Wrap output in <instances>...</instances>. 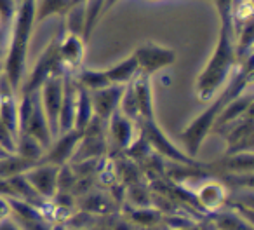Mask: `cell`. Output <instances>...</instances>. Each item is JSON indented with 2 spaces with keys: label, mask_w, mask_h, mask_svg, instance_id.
Here are the masks:
<instances>
[{
  "label": "cell",
  "mask_w": 254,
  "mask_h": 230,
  "mask_svg": "<svg viewBox=\"0 0 254 230\" xmlns=\"http://www.w3.org/2000/svg\"><path fill=\"white\" fill-rule=\"evenodd\" d=\"M82 138V131L78 129H71V131L61 133L53 140L49 147H47L46 153H44L40 162L53 164V166L63 167L70 159H73L75 152L78 149V143Z\"/></svg>",
  "instance_id": "9"
},
{
  "label": "cell",
  "mask_w": 254,
  "mask_h": 230,
  "mask_svg": "<svg viewBox=\"0 0 254 230\" xmlns=\"http://www.w3.org/2000/svg\"><path fill=\"white\" fill-rule=\"evenodd\" d=\"M117 2H120V0H105V11H108V9H112L113 5L117 4Z\"/></svg>",
  "instance_id": "24"
},
{
  "label": "cell",
  "mask_w": 254,
  "mask_h": 230,
  "mask_svg": "<svg viewBox=\"0 0 254 230\" xmlns=\"http://www.w3.org/2000/svg\"><path fill=\"white\" fill-rule=\"evenodd\" d=\"M0 230H23L19 223L12 222L11 218H5L4 222H0Z\"/></svg>",
  "instance_id": "23"
},
{
  "label": "cell",
  "mask_w": 254,
  "mask_h": 230,
  "mask_svg": "<svg viewBox=\"0 0 254 230\" xmlns=\"http://www.w3.org/2000/svg\"><path fill=\"white\" fill-rule=\"evenodd\" d=\"M71 4H73L71 0H35L37 23L44 21V19L49 18V16L64 14Z\"/></svg>",
  "instance_id": "21"
},
{
  "label": "cell",
  "mask_w": 254,
  "mask_h": 230,
  "mask_svg": "<svg viewBox=\"0 0 254 230\" xmlns=\"http://www.w3.org/2000/svg\"><path fill=\"white\" fill-rule=\"evenodd\" d=\"M64 74L53 75L39 87V99L42 110L46 113V119L49 122V128L53 136H58V121H60V108L63 101V89H64Z\"/></svg>",
  "instance_id": "7"
},
{
  "label": "cell",
  "mask_w": 254,
  "mask_h": 230,
  "mask_svg": "<svg viewBox=\"0 0 254 230\" xmlns=\"http://www.w3.org/2000/svg\"><path fill=\"white\" fill-rule=\"evenodd\" d=\"M126 85H106L99 91L91 92L92 108H94V117L106 122L113 113L119 110V103L122 98V92Z\"/></svg>",
  "instance_id": "12"
},
{
  "label": "cell",
  "mask_w": 254,
  "mask_h": 230,
  "mask_svg": "<svg viewBox=\"0 0 254 230\" xmlns=\"http://www.w3.org/2000/svg\"><path fill=\"white\" fill-rule=\"evenodd\" d=\"M58 44H60V35H56L47 47L42 51V54L37 60L35 67H33L32 74H28L23 80L21 91L19 94H25V92H35L39 91V87L53 75H61L64 74V68L60 61V53H58Z\"/></svg>",
  "instance_id": "4"
},
{
  "label": "cell",
  "mask_w": 254,
  "mask_h": 230,
  "mask_svg": "<svg viewBox=\"0 0 254 230\" xmlns=\"http://www.w3.org/2000/svg\"><path fill=\"white\" fill-rule=\"evenodd\" d=\"M139 74L138 70V63H136V58L127 56L122 61L112 65V67L105 68V75L108 78V82L112 85H127L131 84L136 78V75Z\"/></svg>",
  "instance_id": "14"
},
{
  "label": "cell",
  "mask_w": 254,
  "mask_h": 230,
  "mask_svg": "<svg viewBox=\"0 0 254 230\" xmlns=\"http://www.w3.org/2000/svg\"><path fill=\"white\" fill-rule=\"evenodd\" d=\"M197 199L200 201V204L207 209H216L225 202L226 199V188L223 187L221 181L218 180H205L200 183V187L197 188Z\"/></svg>",
  "instance_id": "15"
},
{
  "label": "cell",
  "mask_w": 254,
  "mask_h": 230,
  "mask_svg": "<svg viewBox=\"0 0 254 230\" xmlns=\"http://www.w3.org/2000/svg\"><path fill=\"white\" fill-rule=\"evenodd\" d=\"M132 56L136 58L139 74L146 77H152L153 74L176 63V51L155 42L141 44Z\"/></svg>",
  "instance_id": "6"
},
{
  "label": "cell",
  "mask_w": 254,
  "mask_h": 230,
  "mask_svg": "<svg viewBox=\"0 0 254 230\" xmlns=\"http://www.w3.org/2000/svg\"><path fill=\"white\" fill-rule=\"evenodd\" d=\"M138 124L141 126L139 136H141L146 142V145L155 150L157 153H160L162 157L174 160V162H178V164H183V166H198V162L193 157H190L185 150H181L180 147H176L167 138L166 133L160 129L157 119H153V121H141V122H138Z\"/></svg>",
  "instance_id": "5"
},
{
  "label": "cell",
  "mask_w": 254,
  "mask_h": 230,
  "mask_svg": "<svg viewBox=\"0 0 254 230\" xmlns=\"http://www.w3.org/2000/svg\"><path fill=\"white\" fill-rule=\"evenodd\" d=\"M106 124H108L110 142L115 143L117 149L129 150L134 147V143H138V138H139L138 122L127 119L119 110L106 121Z\"/></svg>",
  "instance_id": "11"
},
{
  "label": "cell",
  "mask_w": 254,
  "mask_h": 230,
  "mask_svg": "<svg viewBox=\"0 0 254 230\" xmlns=\"http://www.w3.org/2000/svg\"><path fill=\"white\" fill-rule=\"evenodd\" d=\"M85 51H87V42L80 35L66 33L60 35V44H58V53H60V61L66 72L75 74L80 70L85 60Z\"/></svg>",
  "instance_id": "10"
},
{
  "label": "cell",
  "mask_w": 254,
  "mask_h": 230,
  "mask_svg": "<svg viewBox=\"0 0 254 230\" xmlns=\"http://www.w3.org/2000/svg\"><path fill=\"white\" fill-rule=\"evenodd\" d=\"M0 75H2V67H0Z\"/></svg>",
  "instance_id": "26"
},
{
  "label": "cell",
  "mask_w": 254,
  "mask_h": 230,
  "mask_svg": "<svg viewBox=\"0 0 254 230\" xmlns=\"http://www.w3.org/2000/svg\"><path fill=\"white\" fill-rule=\"evenodd\" d=\"M35 23V0H21L9 30L2 61V75L16 92L21 91L23 80L26 77L28 46Z\"/></svg>",
  "instance_id": "3"
},
{
  "label": "cell",
  "mask_w": 254,
  "mask_h": 230,
  "mask_svg": "<svg viewBox=\"0 0 254 230\" xmlns=\"http://www.w3.org/2000/svg\"><path fill=\"white\" fill-rule=\"evenodd\" d=\"M73 78L78 87L85 89L89 92L99 91V89L110 85L105 70H96V68H80L73 74Z\"/></svg>",
  "instance_id": "17"
},
{
  "label": "cell",
  "mask_w": 254,
  "mask_h": 230,
  "mask_svg": "<svg viewBox=\"0 0 254 230\" xmlns=\"http://www.w3.org/2000/svg\"><path fill=\"white\" fill-rule=\"evenodd\" d=\"M18 2L16 0H0V44L5 46L12 19H14Z\"/></svg>",
  "instance_id": "22"
},
{
  "label": "cell",
  "mask_w": 254,
  "mask_h": 230,
  "mask_svg": "<svg viewBox=\"0 0 254 230\" xmlns=\"http://www.w3.org/2000/svg\"><path fill=\"white\" fill-rule=\"evenodd\" d=\"M152 77L138 74L136 78L131 82L132 92H134L136 103H138L139 122L141 121H153L155 119V103H153V91H152Z\"/></svg>",
  "instance_id": "13"
},
{
  "label": "cell",
  "mask_w": 254,
  "mask_h": 230,
  "mask_svg": "<svg viewBox=\"0 0 254 230\" xmlns=\"http://www.w3.org/2000/svg\"><path fill=\"white\" fill-rule=\"evenodd\" d=\"M16 153L23 159H26L32 164H39L42 160L46 149L37 142L35 138L25 135V133H19L18 135V142H16Z\"/></svg>",
  "instance_id": "18"
},
{
  "label": "cell",
  "mask_w": 254,
  "mask_h": 230,
  "mask_svg": "<svg viewBox=\"0 0 254 230\" xmlns=\"http://www.w3.org/2000/svg\"><path fill=\"white\" fill-rule=\"evenodd\" d=\"M103 12H105V0H85V23L84 32H82V39L85 42H89L92 32H94L99 19H101Z\"/></svg>",
  "instance_id": "20"
},
{
  "label": "cell",
  "mask_w": 254,
  "mask_h": 230,
  "mask_svg": "<svg viewBox=\"0 0 254 230\" xmlns=\"http://www.w3.org/2000/svg\"><path fill=\"white\" fill-rule=\"evenodd\" d=\"M251 63H253V60H251V56H247L246 61L237 67V70L233 72V75L225 84V87L209 101V105L181 133V142H183L185 152L190 157H193V159L197 157L202 143L205 142V138L214 129L223 108L233 98H237V96H240L242 92L251 89V84H253V78H251L253 77V68H251Z\"/></svg>",
  "instance_id": "2"
},
{
  "label": "cell",
  "mask_w": 254,
  "mask_h": 230,
  "mask_svg": "<svg viewBox=\"0 0 254 230\" xmlns=\"http://www.w3.org/2000/svg\"><path fill=\"white\" fill-rule=\"evenodd\" d=\"M84 23H85V0L73 2L68 7V11L64 12V32L82 37Z\"/></svg>",
  "instance_id": "19"
},
{
  "label": "cell",
  "mask_w": 254,
  "mask_h": 230,
  "mask_svg": "<svg viewBox=\"0 0 254 230\" xmlns=\"http://www.w3.org/2000/svg\"><path fill=\"white\" fill-rule=\"evenodd\" d=\"M4 53H5V46L0 44V67H2V61H4Z\"/></svg>",
  "instance_id": "25"
},
{
  "label": "cell",
  "mask_w": 254,
  "mask_h": 230,
  "mask_svg": "<svg viewBox=\"0 0 254 230\" xmlns=\"http://www.w3.org/2000/svg\"><path fill=\"white\" fill-rule=\"evenodd\" d=\"M16 2H18V4H19V2H21V0H16Z\"/></svg>",
  "instance_id": "27"
},
{
  "label": "cell",
  "mask_w": 254,
  "mask_h": 230,
  "mask_svg": "<svg viewBox=\"0 0 254 230\" xmlns=\"http://www.w3.org/2000/svg\"><path fill=\"white\" fill-rule=\"evenodd\" d=\"M94 119V108H92V99L91 92L85 91V89L78 87L77 91V103H75V122L73 129L78 131H84L91 121Z\"/></svg>",
  "instance_id": "16"
},
{
  "label": "cell",
  "mask_w": 254,
  "mask_h": 230,
  "mask_svg": "<svg viewBox=\"0 0 254 230\" xmlns=\"http://www.w3.org/2000/svg\"><path fill=\"white\" fill-rule=\"evenodd\" d=\"M61 167L53 166V164L39 162L33 164L23 176H25L26 183L33 190L37 197L42 199H53L58 194V178H60Z\"/></svg>",
  "instance_id": "8"
},
{
  "label": "cell",
  "mask_w": 254,
  "mask_h": 230,
  "mask_svg": "<svg viewBox=\"0 0 254 230\" xmlns=\"http://www.w3.org/2000/svg\"><path fill=\"white\" fill-rule=\"evenodd\" d=\"M219 14V33L216 40L214 53L204 65L202 72L195 80V94L200 101H211L230 80L233 72L237 70V47H235V30H233L230 4L232 0H214Z\"/></svg>",
  "instance_id": "1"
}]
</instances>
